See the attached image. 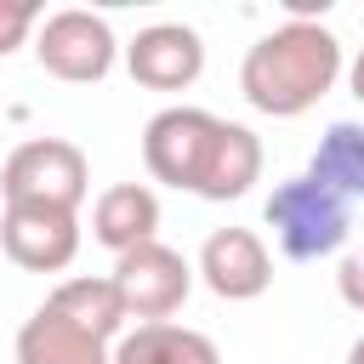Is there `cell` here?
<instances>
[{
    "mask_svg": "<svg viewBox=\"0 0 364 364\" xmlns=\"http://www.w3.org/2000/svg\"><path fill=\"white\" fill-rule=\"evenodd\" d=\"M341 40L324 23H279L273 34H262L245 63H239V91L256 114L273 119H296L307 114L318 97H330V85L341 80Z\"/></svg>",
    "mask_w": 364,
    "mask_h": 364,
    "instance_id": "cell-1",
    "label": "cell"
},
{
    "mask_svg": "<svg viewBox=\"0 0 364 364\" xmlns=\"http://www.w3.org/2000/svg\"><path fill=\"white\" fill-rule=\"evenodd\" d=\"M262 216H267V228H273V239H279V250L290 262L336 256L347 245V233H353V205L341 193H330L324 182H313L307 171L301 176H284L267 193Z\"/></svg>",
    "mask_w": 364,
    "mask_h": 364,
    "instance_id": "cell-2",
    "label": "cell"
},
{
    "mask_svg": "<svg viewBox=\"0 0 364 364\" xmlns=\"http://www.w3.org/2000/svg\"><path fill=\"white\" fill-rule=\"evenodd\" d=\"M0 193H6V205H63V210H80V199L91 193V165L63 136H28L6 159Z\"/></svg>",
    "mask_w": 364,
    "mask_h": 364,
    "instance_id": "cell-3",
    "label": "cell"
},
{
    "mask_svg": "<svg viewBox=\"0 0 364 364\" xmlns=\"http://www.w3.org/2000/svg\"><path fill=\"white\" fill-rule=\"evenodd\" d=\"M216 131H222V119H216L210 108H193V102L159 108V114L142 125V165H148V176L165 182V188L199 193V176H205V165H210Z\"/></svg>",
    "mask_w": 364,
    "mask_h": 364,
    "instance_id": "cell-4",
    "label": "cell"
},
{
    "mask_svg": "<svg viewBox=\"0 0 364 364\" xmlns=\"http://www.w3.org/2000/svg\"><path fill=\"white\" fill-rule=\"evenodd\" d=\"M34 57L51 80H68V85H97L114 57H119V40L108 28V17L85 11V6H63L51 11L40 28H34Z\"/></svg>",
    "mask_w": 364,
    "mask_h": 364,
    "instance_id": "cell-5",
    "label": "cell"
},
{
    "mask_svg": "<svg viewBox=\"0 0 364 364\" xmlns=\"http://www.w3.org/2000/svg\"><path fill=\"white\" fill-rule=\"evenodd\" d=\"M193 273H199V267H188V256H182V250H171V245L148 239V245H136V250L114 256V273H108V279H114V290H119V301H125V313H131V318L159 324V318H171V313L188 301Z\"/></svg>",
    "mask_w": 364,
    "mask_h": 364,
    "instance_id": "cell-6",
    "label": "cell"
},
{
    "mask_svg": "<svg viewBox=\"0 0 364 364\" xmlns=\"http://www.w3.org/2000/svg\"><path fill=\"white\" fill-rule=\"evenodd\" d=\"M0 245L28 273H63L80 256V210H63V205H6Z\"/></svg>",
    "mask_w": 364,
    "mask_h": 364,
    "instance_id": "cell-7",
    "label": "cell"
},
{
    "mask_svg": "<svg viewBox=\"0 0 364 364\" xmlns=\"http://www.w3.org/2000/svg\"><path fill=\"white\" fill-rule=\"evenodd\" d=\"M125 68L148 91H188L205 74V40L188 23H148L125 46Z\"/></svg>",
    "mask_w": 364,
    "mask_h": 364,
    "instance_id": "cell-8",
    "label": "cell"
},
{
    "mask_svg": "<svg viewBox=\"0 0 364 364\" xmlns=\"http://www.w3.org/2000/svg\"><path fill=\"white\" fill-rule=\"evenodd\" d=\"M199 279L222 301H256L273 284V256L256 228H216L199 250Z\"/></svg>",
    "mask_w": 364,
    "mask_h": 364,
    "instance_id": "cell-9",
    "label": "cell"
},
{
    "mask_svg": "<svg viewBox=\"0 0 364 364\" xmlns=\"http://www.w3.org/2000/svg\"><path fill=\"white\" fill-rule=\"evenodd\" d=\"M91 239L108 245L114 256L159 239V193L148 182H114V188H102L97 205H91Z\"/></svg>",
    "mask_w": 364,
    "mask_h": 364,
    "instance_id": "cell-10",
    "label": "cell"
},
{
    "mask_svg": "<svg viewBox=\"0 0 364 364\" xmlns=\"http://www.w3.org/2000/svg\"><path fill=\"white\" fill-rule=\"evenodd\" d=\"M17 364H114L108 341L85 336L80 324H68L57 307H34L17 330Z\"/></svg>",
    "mask_w": 364,
    "mask_h": 364,
    "instance_id": "cell-11",
    "label": "cell"
},
{
    "mask_svg": "<svg viewBox=\"0 0 364 364\" xmlns=\"http://www.w3.org/2000/svg\"><path fill=\"white\" fill-rule=\"evenodd\" d=\"M256 176H262V136L250 125H239V119H222L216 148H210V165L199 176V199H216V205L245 199Z\"/></svg>",
    "mask_w": 364,
    "mask_h": 364,
    "instance_id": "cell-12",
    "label": "cell"
},
{
    "mask_svg": "<svg viewBox=\"0 0 364 364\" xmlns=\"http://www.w3.org/2000/svg\"><path fill=\"white\" fill-rule=\"evenodd\" d=\"M114 364H222L216 341L205 330H188V324H136L114 341Z\"/></svg>",
    "mask_w": 364,
    "mask_h": 364,
    "instance_id": "cell-13",
    "label": "cell"
},
{
    "mask_svg": "<svg viewBox=\"0 0 364 364\" xmlns=\"http://www.w3.org/2000/svg\"><path fill=\"white\" fill-rule=\"evenodd\" d=\"M46 307H57L68 324H80L85 336H97V341H114V336H125V301H119V290H114V279H91V273H80V279H63L51 296H46Z\"/></svg>",
    "mask_w": 364,
    "mask_h": 364,
    "instance_id": "cell-14",
    "label": "cell"
},
{
    "mask_svg": "<svg viewBox=\"0 0 364 364\" xmlns=\"http://www.w3.org/2000/svg\"><path fill=\"white\" fill-rule=\"evenodd\" d=\"M307 176L324 182L330 193H341L347 205L364 199V125L336 119V125L318 136V148H313V159H307Z\"/></svg>",
    "mask_w": 364,
    "mask_h": 364,
    "instance_id": "cell-15",
    "label": "cell"
},
{
    "mask_svg": "<svg viewBox=\"0 0 364 364\" xmlns=\"http://www.w3.org/2000/svg\"><path fill=\"white\" fill-rule=\"evenodd\" d=\"M40 23H46V11L34 0H0V57H11Z\"/></svg>",
    "mask_w": 364,
    "mask_h": 364,
    "instance_id": "cell-16",
    "label": "cell"
},
{
    "mask_svg": "<svg viewBox=\"0 0 364 364\" xmlns=\"http://www.w3.org/2000/svg\"><path fill=\"white\" fill-rule=\"evenodd\" d=\"M336 290H341V301H347L353 313H364V245L341 256V267H336Z\"/></svg>",
    "mask_w": 364,
    "mask_h": 364,
    "instance_id": "cell-17",
    "label": "cell"
},
{
    "mask_svg": "<svg viewBox=\"0 0 364 364\" xmlns=\"http://www.w3.org/2000/svg\"><path fill=\"white\" fill-rule=\"evenodd\" d=\"M347 85H353V97L364 102V51H358V57L347 63Z\"/></svg>",
    "mask_w": 364,
    "mask_h": 364,
    "instance_id": "cell-18",
    "label": "cell"
},
{
    "mask_svg": "<svg viewBox=\"0 0 364 364\" xmlns=\"http://www.w3.org/2000/svg\"><path fill=\"white\" fill-rule=\"evenodd\" d=\"M347 364H364V336H358V341L347 347Z\"/></svg>",
    "mask_w": 364,
    "mask_h": 364,
    "instance_id": "cell-19",
    "label": "cell"
}]
</instances>
